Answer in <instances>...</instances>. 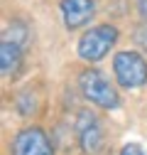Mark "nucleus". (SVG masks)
I'll return each mask as SVG.
<instances>
[{"instance_id":"8","label":"nucleus","mask_w":147,"mask_h":155,"mask_svg":"<svg viewBox=\"0 0 147 155\" xmlns=\"http://www.w3.org/2000/svg\"><path fill=\"white\" fill-rule=\"evenodd\" d=\"M135 42H137L140 47H145V49H147V22H145V25H140V27L135 30Z\"/></svg>"},{"instance_id":"3","label":"nucleus","mask_w":147,"mask_h":155,"mask_svg":"<svg viewBox=\"0 0 147 155\" xmlns=\"http://www.w3.org/2000/svg\"><path fill=\"white\" fill-rule=\"evenodd\" d=\"M113 71L118 84L125 89H137L147 84V62L137 52H118L113 59Z\"/></svg>"},{"instance_id":"9","label":"nucleus","mask_w":147,"mask_h":155,"mask_svg":"<svg viewBox=\"0 0 147 155\" xmlns=\"http://www.w3.org/2000/svg\"><path fill=\"white\" fill-rule=\"evenodd\" d=\"M120 155H145V153H142V148H140L137 143H127V145L120 150Z\"/></svg>"},{"instance_id":"2","label":"nucleus","mask_w":147,"mask_h":155,"mask_svg":"<svg viewBox=\"0 0 147 155\" xmlns=\"http://www.w3.org/2000/svg\"><path fill=\"white\" fill-rule=\"evenodd\" d=\"M118 40V30L113 25H98V27H91L76 45V52L81 59L86 62H98L108 54V49L115 45Z\"/></svg>"},{"instance_id":"5","label":"nucleus","mask_w":147,"mask_h":155,"mask_svg":"<svg viewBox=\"0 0 147 155\" xmlns=\"http://www.w3.org/2000/svg\"><path fill=\"white\" fill-rule=\"evenodd\" d=\"M76 130H79V143L83 148V153H98L103 148V128L96 118V113L91 111H81L79 121H76Z\"/></svg>"},{"instance_id":"7","label":"nucleus","mask_w":147,"mask_h":155,"mask_svg":"<svg viewBox=\"0 0 147 155\" xmlns=\"http://www.w3.org/2000/svg\"><path fill=\"white\" fill-rule=\"evenodd\" d=\"M20 64H22L20 45H15L10 40H3L0 42V69H3V76H15Z\"/></svg>"},{"instance_id":"10","label":"nucleus","mask_w":147,"mask_h":155,"mask_svg":"<svg viewBox=\"0 0 147 155\" xmlns=\"http://www.w3.org/2000/svg\"><path fill=\"white\" fill-rule=\"evenodd\" d=\"M137 10H140V15L147 20V0H137Z\"/></svg>"},{"instance_id":"6","label":"nucleus","mask_w":147,"mask_h":155,"mask_svg":"<svg viewBox=\"0 0 147 155\" xmlns=\"http://www.w3.org/2000/svg\"><path fill=\"white\" fill-rule=\"evenodd\" d=\"M96 12L93 0H61V17L66 30H79L83 27Z\"/></svg>"},{"instance_id":"1","label":"nucleus","mask_w":147,"mask_h":155,"mask_svg":"<svg viewBox=\"0 0 147 155\" xmlns=\"http://www.w3.org/2000/svg\"><path fill=\"white\" fill-rule=\"evenodd\" d=\"M79 84H81V91L83 96L91 101V104H96L101 108H108V111H113L120 106V96L115 91V86L110 84L105 76L96 69H88L79 76Z\"/></svg>"},{"instance_id":"4","label":"nucleus","mask_w":147,"mask_h":155,"mask_svg":"<svg viewBox=\"0 0 147 155\" xmlns=\"http://www.w3.org/2000/svg\"><path fill=\"white\" fill-rule=\"evenodd\" d=\"M12 155H54V148L42 128H25L12 140Z\"/></svg>"}]
</instances>
